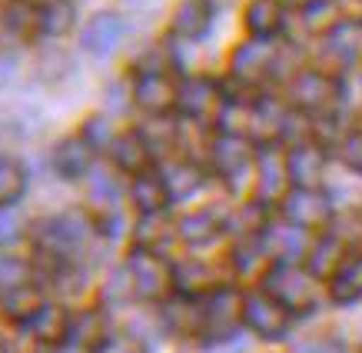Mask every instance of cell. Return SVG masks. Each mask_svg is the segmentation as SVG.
Here are the masks:
<instances>
[{"instance_id": "1", "label": "cell", "mask_w": 362, "mask_h": 353, "mask_svg": "<svg viewBox=\"0 0 362 353\" xmlns=\"http://www.w3.org/2000/svg\"><path fill=\"white\" fill-rule=\"evenodd\" d=\"M263 284H266V293L283 310H289V313H306L316 303V276L309 270H303L299 264H289V260L276 264L266 274Z\"/></svg>"}, {"instance_id": "2", "label": "cell", "mask_w": 362, "mask_h": 353, "mask_svg": "<svg viewBox=\"0 0 362 353\" xmlns=\"http://www.w3.org/2000/svg\"><path fill=\"white\" fill-rule=\"evenodd\" d=\"M127 276H130L133 297L140 300H163L176 287L173 267L150 247H136L127 260Z\"/></svg>"}, {"instance_id": "3", "label": "cell", "mask_w": 362, "mask_h": 353, "mask_svg": "<svg viewBox=\"0 0 362 353\" xmlns=\"http://www.w3.org/2000/svg\"><path fill=\"white\" fill-rule=\"evenodd\" d=\"M289 100L303 113H329L339 107L342 87L326 70H299L289 84Z\"/></svg>"}, {"instance_id": "4", "label": "cell", "mask_w": 362, "mask_h": 353, "mask_svg": "<svg viewBox=\"0 0 362 353\" xmlns=\"http://www.w3.org/2000/svg\"><path fill=\"white\" fill-rule=\"evenodd\" d=\"M176 107L187 113L189 121L197 123H213L220 121L223 111H226V97H223V87L209 77H193L180 84V100Z\"/></svg>"}, {"instance_id": "5", "label": "cell", "mask_w": 362, "mask_h": 353, "mask_svg": "<svg viewBox=\"0 0 362 353\" xmlns=\"http://www.w3.org/2000/svg\"><path fill=\"white\" fill-rule=\"evenodd\" d=\"M276 47L269 40H259V37H252L246 44H240L233 50V60H230V74L240 80L243 87H256V84H263L269 74L276 70Z\"/></svg>"}, {"instance_id": "6", "label": "cell", "mask_w": 362, "mask_h": 353, "mask_svg": "<svg viewBox=\"0 0 362 353\" xmlns=\"http://www.w3.org/2000/svg\"><path fill=\"white\" fill-rule=\"evenodd\" d=\"M243 323L263 340H283L289 333V310H283L269 293L243 297Z\"/></svg>"}, {"instance_id": "7", "label": "cell", "mask_w": 362, "mask_h": 353, "mask_svg": "<svg viewBox=\"0 0 362 353\" xmlns=\"http://www.w3.org/2000/svg\"><path fill=\"white\" fill-rule=\"evenodd\" d=\"M286 220L303 227V230H316L332 220V203L319 187H293L283 197Z\"/></svg>"}, {"instance_id": "8", "label": "cell", "mask_w": 362, "mask_h": 353, "mask_svg": "<svg viewBox=\"0 0 362 353\" xmlns=\"http://www.w3.org/2000/svg\"><path fill=\"white\" fill-rule=\"evenodd\" d=\"M203 303V333L206 337H230L243 320V297L230 287H213Z\"/></svg>"}, {"instance_id": "9", "label": "cell", "mask_w": 362, "mask_h": 353, "mask_svg": "<svg viewBox=\"0 0 362 353\" xmlns=\"http://www.w3.org/2000/svg\"><path fill=\"white\" fill-rule=\"evenodd\" d=\"M252 160H256V190H259V200L263 203L283 200L289 194V170H286L283 147L263 144L252 154Z\"/></svg>"}, {"instance_id": "10", "label": "cell", "mask_w": 362, "mask_h": 353, "mask_svg": "<svg viewBox=\"0 0 362 353\" xmlns=\"http://www.w3.org/2000/svg\"><path fill=\"white\" fill-rule=\"evenodd\" d=\"M322 54L336 67H352L362 57V21L342 17L322 30Z\"/></svg>"}, {"instance_id": "11", "label": "cell", "mask_w": 362, "mask_h": 353, "mask_svg": "<svg viewBox=\"0 0 362 353\" xmlns=\"http://www.w3.org/2000/svg\"><path fill=\"white\" fill-rule=\"evenodd\" d=\"M133 100H136L140 111L160 117V113H170L176 107L180 84L166 70H160V74H136V80H133Z\"/></svg>"}, {"instance_id": "12", "label": "cell", "mask_w": 362, "mask_h": 353, "mask_svg": "<svg viewBox=\"0 0 362 353\" xmlns=\"http://www.w3.org/2000/svg\"><path fill=\"white\" fill-rule=\"evenodd\" d=\"M83 237H87V223L80 217H70V213L66 217H50V220H44L37 227V240H40V247L50 257L74 254L83 243Z\"/></svg>"}, {"instance_id": "13", "label": "cell", "mask_w": 362, "mask_h": 353, "mask_svg": "<svg viewBox=\"0 0 362 353\" xmlns=\"http://www.w3.org/2000/svg\"><path fill=\"white\" fill-rule=\"evenodd\" d=\"M252 144L243 137V133H223L213 140V150H209V160L216 167V174L226 176V180H236V176L252 164Z\"/></svg>"}, {"instance_id": "14", "label": "cell", "mask_w": 362, "mask_h": 353, "mask_svg": "<svg viewBox=\"0 0 362 353\" xmlns=\"http://www.w3.org/2000/svg\"><path fill=\"white\" fill-rule=\"evenodd\" d=\"M286 170L293 187H319L326 174V150L319 144H296L286 154Z\"/></svg>"}, {"instance_id": "15", "label": "cell", "mask_w": 362, "mask_h": 353, "mask_svg": "<svg viewBox=\"0 0 362 353\" xmlns=\"http://www.w3.org/2000/svg\"><path fill=\"white\" fill-rule=\"evenodd\" d=\"M123 30H127V27H123L120 13L103 11V13H97L87 27H83V33H80V44H83V50H87V54L107 57V54H113V50H117Z\"/></svg>"}, {"instance_id": "16", "label": "cell", "mask_w": 362, "mask_h": 353, "mask_svg": "<svg viewBox=\"0 0 362 353\" xmlns=\"http://www.w3.org/2000/svg\"><path fill=\"white\" fill-rule=\"evenodd\" d=\"M163 323L176 337H203V303L197 297H189V293L166 300Z\"/></svg>"}, {"instance_id": "17", "label": "cell", "mask_w": 362, "mask_h": 353, "mask_svg": "<svg viewBox=\"0 0 362 353\" xmlns=\"http://www.w3.org/2000/svg\"><path fill=\"white\" fill-rule=\"evenodd\" d=\"M113 154V164L120 167V170H127V174H143V170H150V160H153V147H150V140L143 137V133L130 130L123 133V137H117L110 147Z\"/></svg>"}, {"instance_id": "18", "label": "cell", "mask_w": 362, "mask_h": 353, "mask_svg": "<svg viewBox=\"0 0 362 353\" xmlns=\"http://www.w3.org/2000/svg\"><path fill=\"white\" fill-rule=\"evenodd\" d=\"M286 23L283 0H250L246 4V30L259 40H273Z\"/></svg>"}, {"instance_id": "19", "label": "cell", "mask_w": 362, "mask_h": 353, "mask_svg": "<svg viewBox=\"0 0 362 353\" xmlns=\"http://www.w3.org/2000/svg\"><path fill=\"white\" fill-rule=\"evenodd\" d=\"M213 23V4L209 0H183L180 7L173 11V33L180 40H197L209 30Z\"/></svg>"}, {"instance_id": "20", "label": "cell", "mask_w": 362, "mask_h": 353, "mask_svg": "<svg viewBox=\"0 0 362 353\" xmlns=\"http://www.w3.org/2000/svg\"><path fill=\"white\" fill-rule=\"evenodd\" d=\"M4 27L13 37L30 40V37L44 30V7L37 0H7L4 4Z\"/></svg>"}, {"instance_id": "21", "label": "cell", "mask_w": 362, "mask_h": 353, "mask_svg": "<svg viewBox=\"0 0 362 353\" xmlns=\"http://www.w3.org/2000/svg\"><path fill=\"white\" fill-rule=\"evenodd\" d=\"M27 327H30V333L37 340L60 343L70 337V313H66L60 303H40V307L30 313Z\"/></svg>"}, {"instance_id": "22", "label": "cell", "mask_w": 362, "mask_h": 353, "mask_svg": "<svg viewBox=\"0 0 362 353\" xmlns=\"http://www.w3.org/2000/svg\"><path fill=\"white\" fill-rule=\"evenodd\" d=\"M90 164H93V150H90V144L83 140V137H66V140H60L54 150V170L60 176H66V180H77V176H83L90 170Z\"/></svg>"}, {"instance_id": "23", "label": "cell", "mask_w": 362, "mask_h": 353, "mask_svg": "<svg viewBox=\"0 0 362 353\" xmlns=\"http://www.w3.org/2000/svg\"><path fill=\"white\" fill-rule=\"evenodd\" d=\"M130 197H133V203L140 207V213H160V210H166V203H170L163 176L153 174V170H143V174L133 176Z\"/></svg>"}, {"instance_id": "24", "label": "cell", "mask_w": 362, "mask_h": 353, "mask_svg": "<svg viewBox=\"0 0 362 353\" xmlns=\"http://www.w3.org/2000/svg\"><path fill=\"white\" fill-rule=\"evenodd\" d=\"M329 293L336 303H356L362 297V254L342 260L339 270L329 276Z\"/></svg>"}, {"instance_id": "25", "label": "cell", "mask_w": 362, "mask_h": 353, "mask_svg": "<svg viewBox=\"0 0 362 353\" xmlns=\"http://www.w3.org/2000/svg\"><path fill=\"white\" fill-rule=\"evenodd\" d=\"M342 257H346V243L342 237L336 233H326V237H319L313 243V250H309V274L313 276H332L339 270Z\"/></svg>"}, {"instance_id": "26", "label": "cell", "mask_w": 362, "mask_h": 353, "mask_svg": "<svg viewBox=\"0 0 362 353\" xmlns=\"http://www.w3.org/2000/svg\"><path fill=\"white\" fill-rule=\"evenodd\" d=\"M223 223L209 213V210H197V213H187V217H180L176 223V233H180V240H187L189 247H203V243H213L220 237Z\"/></svg>"}, {"instance_id": "27", "label": "cell", "mask_w": 362, "mask_h": 353, "mask_svg": "<svg viewBox=\"0 0 362 353\" xmlns=\"http://www.w3.org/2000/svg\"><path fill=\"white\" fill-rule=\"evenodd\" d=\"M266 247H269L273 254H279L283 260L296 264L299 257L309 250V240H306V230H303V227H296V223H283V227H273V230H269Z\"/></svg>"}, {"instance_id": "28", "label": "cell", "mask_w": 362, "mask_h": 353, "mask_svg": "<svg viewBox=\"0 0 362 353\" xmlns=\"http://www.w3.org/2000/svg\"><path fill=\"white\" fill-rule=\"evenodd\" d=\"M70 337H74V347H80V350H97L100 343L107 340L103 313L100 310H83L77 320H70Z\"/></svg>"}, {"instance_id": "29", "label": "cell", "mask_w": 362, "mask_h": 353, "mask_svg": "<svg viewBox=\"0 0 362 353\" xmlns=\"http://www.w3.org/2000/svg\"><path fill=\"white\" fill-rule=\"evenodd\" d=\"M163 184H166V194H170V200H183L189 197L193 190L203 184V174H199L197 167L189 164V160H173V164H166L163 174Z\"/></svg>"}, {"instance_id": "30", "label": "cell", "mask_w": 362, "mask_h": 353, "mask_svg": "<svg viewBox=\"0 0 362 353\" xmlns=\"http://www.w3.org/2000/svg\"><path fill=\"white\" fill-rule=\"evenodd\" d=\"M27 190V170L13 157H0V207H11Z\"/></svg>"}, {"instance_id": "31", "label": "cell", "mask_w": 362, "mask_h": 353, "mask_svg": "<svg viewBox=\"0 0 362 353\" xmlns=\"http://www.w3.org/2000/svg\"><path fill=\"white\" fill-rule=\"evenodd\" d=\"M30 276H33V267L23 257L0 254V297H7L13 290L30 287Z\"/></svg>"}, {"instance_id": "32", "label": "cell", "mask_w": 362, "mask_h": 353, "mask_svg": "<svg viewBox=\"0 0 362 353\" xmlns=\"http://www.w3.org/2000/svg\"><path fill=\"white\" fill-rule=\"evenodd\" d=\"M230 227L236 233H240L243 240H246V237H256V233L263 230L266 227V213H263V200H259V203H256V200H252V203H246V207H240L236 210V217H233L230 220Z\"/></svg>"}, {"instance_id": "33", "label": "cell", "mask_w": 362, "mask_h": 353, "mask_svg": "<svg viewBox=\"0 0 362 353\" xmlns=\"http://www.w3.org/2000/svg\"><path fill=\"white\" fill-rule=\"evenodd\" d=\"M166 230H170V223H166L163 210L160 213H143L140 223H136V240H140V247L153 250L160 240H166Z\"/></svg>"}, {"instance_id": "34", "label": "cell", "mask_w": 362, "mask_h": 353, "mask_svg": "<svg viewBox=\"0 0 362 353\" xmlns=\"http://www.w3.org/2000/svg\"><path fill=\"white\" fill-rule=\"evenodd\" d=\"M80 137L90 144V150H107V147H113V140H117L113 123L107 121V117H90V121L83 123V133H80Z\"/></svg>"}, {"instance_id": "35", "label": "cell", "mask_w": 362, "mask_h": 353, "mask_svg": "<svg viewBox=\"0 0 362 353\" xmlns=\"http://www.w3.org/2000/svg\"><path fill=\"white\" fill-rule=\"evenodd\" d=\"M74 27V7L66 0H54L44 7V30L47 33H66Z\"/></svg>"}, {"instance_id": "36", "label": "cell", "mask_w": 362, "mask_h": 353, "mask_svg": "<svg viewBox=\"0 0 362 353\" xmlns=\"http://www.w3.org/2000/svg\"><path fill=\"white\" fill-rule=\"evenodd\" d=\"M4 307H7L11 317H23V320H30V313L40 307V300H37V293H33L30 287H23V290L7 293V297H4Z\"/></svg>"}, {"instance_id": "37", "label": "cell", "mask_w": 362, "mask_h": 353, "mask_svg": "<svg viewBox=\"0 0 362 353\" xmlns=\"http://www.w3.org/2000/svg\"><path fill=\"white\" fill-rule=\"evenodd\" d=\"M339 157H342V164L349 167L352 174H359L362 176V130H352L346 140L339 144Z\"/></svg>"}, {"instance_id": "38", "label": "cell", "mask_w": 362, "mask_h": 353, "mask_svg": "<svg viewBox=\"0 0 362 353\" xmlns=\"http://www.w3.org/2000/svg\"><path fill=\"white\" fill-rule=\"evenodd\" d=\"M293 353H352V350L336 337H313V340L296 343Z\"/></svg>"}, {"instance_id": "39", "label": "cell", "mask_w": 362, "mask_h": 353, "mask_svg": "<svg viewBox=\"0 0 362 353\" xmlns=\"http://www.w3.org/2000/svg\"><path fill=\"white\" fill-rule=\"evenodd\" d=\"M90 197L97 200L100 207H113V203H117V184H113V176H107V174L93 176V184H90Z\"/></svg>"}, {"instance_id": "40", "label": "cell", "mask_w": 362, "mask_h": 353, "mask_svg": "<svg viewBox=\"0 0 362 353\" xmlns=\"http://www.w3.org/2000/svg\"><path fill=\"white\" fill-rule=\"evenodd\" d=\"M21 237V217L13 210H0V243H11Z\"/></svg>"}, {"instance_id": "41", "label": "cell", "mask_w": 362, "mask_h": 353, "mask_svg": "<svg viewBox=\"0 0 362 353\" xmlns=\"http://www.w3.org/2000/svg\"><path fill=\"white\" fill-rule=\"evenodd\" d=\"M97 353H143V350L130 340H110V337H107V340L97 347Z\"/></svg>"}, {"instance_id": "42", "label": "cell", "mask_w": 362, "mask_h": 353, "mask_svg": "<svg viewBox=\"0 0 362 353\" xmlns=\"http://www.w3.org/2000/svg\"><path fill=\"white\" fill-rule=\"evenodd\" d=\"M13 77V64L11 60H0V84H7Z\"/></svg>"}, {"instance_id": "43", "label": "cell", "mask_w": 362, "mask_h": 353, "mask_svg": "<svg viewBox=\"0 0 362 353\" xmlns=\"http://www.w3.org/2000/svg\"><path fill=\"white\" fill-rule=\"evenodd\" d=\"M60 353H83L80 347H70V350H60Z\"/></svg>"}, {"instance_id": "44", "label": "cell", "mask_w": 362, "mask_h": 353, "mask_svg": "<svg viewBox=\"0 0 362 353\" xmlns=\"http://www.w3.org/2000/svg\"><path fill=\"white\" fill-rule=\"evenodd\" d=\"M306 4H309V0H306Z\"/></svg>"}]
</instances>
